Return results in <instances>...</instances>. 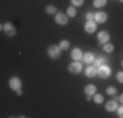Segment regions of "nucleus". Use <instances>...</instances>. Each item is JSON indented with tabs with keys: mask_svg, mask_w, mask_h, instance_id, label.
Masks as SVG:
<instances>
[{
	"mask_svg": "<svg viewBox=\"0 0 123 118\" xmlns=\"http://www.w3.org/2000/svg\"><path fill=\"white\" fill-rule=\"evenodd\" d=\"M110 67H107V66H99V68L97 71V73L99 75V78H102V79H106V78H109L110 76Z\"/></svg>",
	"mask_w": 123,
	"mask_h": 118,
	"instance_id": "obj_1",
	"label": "nucleus"
},
{
	"mask_svg": "<svg viewBox=\"0 0 123 118\" xmlns=\"http://www.w3.org/2000/svg\"><path fill=\"white\" fill-rule=\"evenodd\" d=\"M47 51H49V55H50V57L54 58V59H56V58L60 55V49H59V46L51 45V46L47 49Z\"/></svg>",
	"mask_w": 123,
	"mask_h": 118,
	"instance_id": "obj_2",
	"label": "nucleus"
},
{
	"mask_svg": "<svg viewBox=\"0 0 123 118\" xmlns=\"http://www.w3.org/2000/svg\"><path fill=\"white\" fill-rule=\"evenodd\" d=\"M68 70L71 71L72 73H79L81 72V70H83V66H81V63H79L77 60L74 62V63H71V66L68 67Z\"/></svg>",
	"mask_w": 123,
	"mask_h": 118,
	"instance_id": "obj_3",
	"label": "nucleus"
},
{
	"mask_svg": "<svg viewBox=\"0 0 123 118\" xmlns=\"http://www.w3.org/2000/svg\"><path fill=\"white\" fill-rule=\"evenodd\" d=\"M9 85H11V88L14 91H17V89H20L21 88V80H20L18 78H12L9 80Z\"/></svg>",
	"mask_w": 123,
	"mask_h": 118,
	"instance_id": "obj_4",
	"label": "nucleus"
},
{
	"mask_svg": "<svg viewBox=\"0 0 123 118\" xmlns=\"http://www.w3.org/2000/svg\"><path fill=\"white\" fill-rule=\"evenodd\" d=\"M94 20L99 24H104V22H106V20H107V14L104 13V12H97V13L94 14Z\"/></svg>",
	"mask_w": 123,
	"mask_h": 118,
	"instance_id": "obj_5",
	"label": "nucleus"
},
{
	"mask_svg": "<svg viewBox=\"0 0 123 118\" xmlns=\"http://www.w3.org/2000/svg\"><path fill=\"white\" fill-rule=\"evenodd\" d=\"M55 21H56V24H59V25H66V24L68 22V19H67L66 14L58 13L56 16H55Z\"/></svg>",
	"mask_w": 123,
	"mask_h": 118,
	"instance_id": "obj_6",
	"label": "nucleus"
},
{
	"mask_svg": "<svg viewBox=\"0 0 123 118\" xmlns=\"http://www.w3.org/2000/svg\"><path fill=\"white\" fill-rule=\"evenodd\" d=\"M3 29H4V32L8 35H13L14 33H16V29H14V26L11 22H7L5 25H3Z\"/></svg>",
	"mask_w": 123,
	"mask_h": 118,
	"instance_id": "obj_7",
	"label": "nucleus"
},
{
	"mask_svg": "<svg viewBox=\"0 0 123 118\" xmlns=\"http://www.w3.org/2000/svg\"><path fill=\"white\" fill-rule=\"evenodd\" d=\"M97 68H96V66H89L86 68V71H85V73H86V76L88 78H94L96 75H97Z\"/></svg>",
	"mask_w": 123,
	"mask_h": 118,
	"instance_id": "obj_8",
	"label": "nucleus"
},
{
	"mask_svg": "<svg viewBox=\"0 0 123 118\" xmlns=\"http://www.w3.org/2000/svg\"><path fill=\"white\" fill-rule=\"evenodd\" d=\"M96 28H97V25H96L94 21H88L85 24V32L86 33H93V32L96 30Z\"/></svg>",
	"mask_w": 123,
	"mask_h": 118,
	"instance_id": "obj_9",
	"label": "nucleus"
},
{
	"mask_svg": "<svg viewBox=\"0 0 123 118\" xmlns=\"http://www.w3.org/2000/svg\"><path fill=\"white\" fill-rule=\"evenodd\" d=\"M71 57H72V59L74 60H79V59H81L83 58V54H81V50L80 49H74L72 50V52H71Z\"/></svg>",
	"mask_w": 123,
	"mask_h": 118,
	"instance_id": "obj_10",
	"label": "nucleus"
},
{
	"mask_svg": "<svg viewBox=\"0 0 123 118\" xmlns=\"http://www.w3.org/2000/svg\"><path fill=\"white\" fill-rule=\"evenodd\" d=\"M109 38H110V35H109V33L107 32H101V33L98 34V41L99 42H104V43H106L107 41H109Z\"/></svg>",
	"mask_w": 123,
	"mask_h": 118,
	"instance_id": "obj_11",
	"label": "nucleus"
},
{
	"mask_svg": "<svg viewBox=\"0 0 123 118\" xmlns=\"http://www.w3.org/2000/svg\"><path fill=\"white\" fill-rule=\"evenodd\" d=\"M117 108H118V105H117V101H109V102L106 104V110H109V111L117 110Z\"/></svg>",
	"mask_w": 123,
	"mask_h": 118,
	"instance_id": "obj_12",
	"label": "nucleus"
},
{
	"mask_svg": "<svg viewBox=\"0 0 123 118\" xmlns=\"http://www.w3.org/2000/svg\"><path fill=\"white\" fill-rule=\"evenodd\" d=\"M85 93L88 94V96H92V94H96V87L92 84L86 85L85 87Z\"/></svg>",
	"mask_w": 123,
	"mask_h": 118,
	"instance_id": "obj_13",
	"label": "nucleus"
},
{
	"mask_svg": "<svg viewBox=\"0 0 123 118\" xmlns=\"http://www.w3.org/2000/svg\"><path fill=\"white\" fill-rule=\"evenodd\" d=\"M83 59H84L85 63H93V62H94V57H93L92 52H86V54L83 57Z\"/></svg>",
	"mask_w": 123,
	"mask_h": 118,
	"instance_id": "obj_14",
	"label": "nucleus"
},
{
	"mask_svg": "<svg viewBox=\"0 0 123 118\" xmlns=\"http://www.w3.org/2000/svg\"><path fill=\"white\" fill-rule=\"evenodd\" d=\"M104 51L105 52H113L114 51V46L111 43H105L104 45Z\"/></svg>",
	"mask_w": 123,
	"mask_h": 118,
	"instance_id": "obj_15",
	"label": "nucleus"
},
{
	"mask_svg": "<svg viewBox=\"0 0 123 118\" xmlns=\"http://www.w3.org/2000/svg\"><path fill=\"white\" fill-rule=\"evenodd\" d=\"M94 7L96 8H101V7H104L105 4H106V0H94Z\"/></svg>",
	"mask_w": 123,
	"mask_h": 118,
	"instance_id": "obj_16",
	"label": "nucleus"
},
{
	"mask_svg": "<svg viewBox=\"0 0 123 118\" xmlns=\"http://www.w3.org/2000/svg\"><path fill=\"white\" fill-rule=\"evenodd\" d=\"M68 47H69V42H68V41H66V39L62 41L60 45H59V49H60V50H67Z\"/></svg>",
	"mask_w": 123,
	"mask_h": 118,
	"instance_id": "obj_17",
	"label": "nucleus"
},
{
	"mask_svg": "<svg viewBox=\"0 0 123 118\" xmlns=\"http://www.w3.org/2000/svg\"><path fill=\"white\" fill-rule=\"evenodd\" d=\"M67 14H68L69 17H75L76 16V9L74 7H68V9H67Z\"/></svg>",
	"mask_w": 123,
	"mask_h": 118,
	"instance_id": "obj_18",
	"label": "nucleus"
},
{
	"mask_svg": "<svg viewBox=\"0 0 123 118\" xmlns=\"http://www.w3.org/2000/svg\"><path fill=\"white\" fill-rule=\"evenodd\" d=\"M104 101V96L102 94H94V102L96 104H101Z\"/></svg>",
	"mask_w": 123,
	"mask_h": 118,
	"instance_id": "obj_19",
	"label": "nucleus"
},
{
	"mask_svg": "<svg viewBox=\"0 0 123 118\" xmlns=\"http://www.w3.org/2000/svg\"><path fill=\"white\" fill-rule=\"evenodd\" d=\"M46 12H47L49 14H54L55 12H56V8H55L54 5H49V7L46 8Z\"/></svg>",
	"mask_w": 123,
	"mask_h": 118,
	"instance_id": "obj_20",
	"label": "nucleus"
},
{
	"mask_svg": "<svg viewBox=\"0 0 123 118\" xmlns=\"http://www.w3.org/2000/svg\"><path fill=\"white\" fill-rule=\"evenodd\" d=\"M104 62H106V58H98L97 60H94V66L96 67H99V66H102V63H104Z\"/></svg>",
	"mask_w": 123,
	"mask_h": 118,
	"instance_id": "obj_21",
	"label": "nucleus"
},
{
	"mask_svg": "<svg viewBox=\"0 0 123 118\" xmlns=\"http://www.w3.org/2000/svg\"><path fill=\"white\" fill-rule=\"evenodd\" d=\"M106 93H107V94H110V96H114V94L117 93V89H115L114 87H109V88L106 89Z\"/></svg>",
	"mask_w": 123,
	"mask_h": 118,
	"instance_id": "obj_22",
	"label": "nucleus"
},
{
	"mask_svg": "<svg viewBox=\"0 0 123 118\" xmlns=\"http://www.w3.org/2000/svg\"><path fill=\"white\" fill-rule=\"evenodd\" d=\"M86 20H88V21H93V20H94V14H93L92 12L86 13Z\"/></svg>",
	"mask_w": 123,
	"mask_h": 118,
	"instance_id": "obj_23",
	"label": "nucleus"
},
{
	"mask_svg": "<svg viewBox=\"0 0 123 118\" xmlns=\"http://www.w3.org/2000/svg\"><path fill=\"white\" fill-rule=\"evenodd\" d=\"M117 80L119 83H123V72H118L117 73Z\"/></svg>",
	"mask_w": 123,
	"mask_h": 118,
	"instance_id": "obj_24",
	"label": "nucleus"
},
{
	"mask_svg": "<svg viewBox=\"0 0 123 118\" xmlns=\"http://www.w3.org/2000/svg\"><path fill=\"white\" fill-rule=\"evenodd\" d=\"M72 3H74V5H81L84 3V0H72Z\"/></svg>",
	"mask_w": 123,
	"mask_h": 118,
	"instance_id": "obj_25",
	"label": "nucleus"
},
{
	"mask_svg": "<svg viewBox=\"0 0 123 118\" xmlns=\"http://www.w3.org/2000/svg\"><path fill=\"white\" fill-rule=\"evenodd\" d=\"M118 113H119V117H122V118H123V106H122V108H119Z\"/></svg>",
	"mask_w": 123,
	"mask_h": 118,
	"instance_id": "obj_26",
	"label": "nucleus"
},
{
	"mask_svg": "<svg viewBox=\"0 0 123 118\" xmlns=\"http://www.w3.org/2000/svg\"><path fill=\"white\" fill-rule=\"evenodd\" d=\"M119 100H121V101H122V104H123V94H122L121 97H119Z\"/></svg>",
	"mask_w": 123,
	"mask_h": 118,
	"instance_id": "obj_27",
	"label": "nucleus"
},
{
	"mask_svg": "<svg viewBox=\"0 0 123 118\" xmlns=\"http://www.w3.org/2000/svg\"><path fill=\"white\" fill-rule=\"evenodd\" d=\"M121 1H122V3H123V0H121Z\"/></svg>",
	"mask_w": 123,
	"mask_h": 118,
	"instance_id": "obj_28",
	"label": "nucleus"
},
{
	"mask_svg": "<svg viewBox=\"0 0 123 118\" xmlns=\"http://www.w3.org/2000/svg\"><path fill=\"white\" fill-rule=\"evenodd\" d=\"M122 64H123V62H122Z\"/></svg>",
	"mask_w": 123,
	"mask_h": 118,
	"instance_id": "obj_29",
	"label": "nucleus"
}]
</instances>
